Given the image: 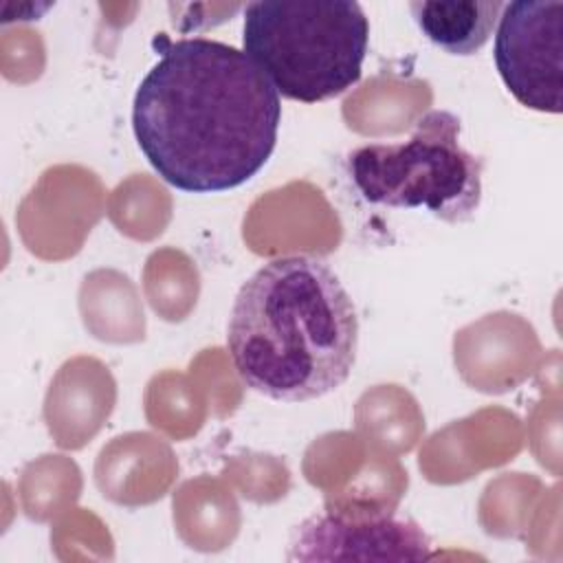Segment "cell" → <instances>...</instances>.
<instances>
[{
  "label": "cell",
  "instance_id": "1",
  "mask_svg": "<svg viewBox=\"0 0 563 563\" xmlns=\"http://www.w3.org/2000/svg\"><path fill=\"white\" fill-rule=\"evenodd\" d=\"M282 101L240 48L185 37L167 42L132 101V130L154 172L187 194L249 183L271 158Z\"/></svg>",
  "mask_w": 563,
  "mask_h": 563
},
{
  "label": "cell",
  "instance_id": "2",
  "mask_svg": "<svg viewBox=\"0 0 563 563\" xmlns=\"http://www.w3.org/2000/svg\"><path fill=\"white\" fill-rule=\"evenodd\" d=\"M227 347L249 389L279 402L314 400L352 374L356 308L321 257H275L238 290Z\"/></svg>",
  "mask_w": 563,
  "mask_h": 563
},
{
  "label": "cell",
  "instance_id": "3",
  "mask_svg": "<svg viewBox=\"0 0 563 563\" xmlns=\"http://www.w3.org/2000/svg\"><path fill=\"white\" fill-rule=\"evenodd\" d=\"M242 46L277 95L319 103L361 79L369 20L354 0L251 2L244 9Z\"/></svg>",
  "mask_w": 563,
  "mask_h": 563
},
{
  "label": "cell",
  "instance_id": "4",
  "mask_svg": "<svg viewBox=\"0 0 563 563\" xmlns=\"http://www.w3.org/2000/svg\"><path fill=\"white\" fill-rule=\"evenodd\" d=\"M484 161L460 143V119L422 114L402 143H369L347 156V172L369 205L424 209L449 224L468 222L482 202Z\"/></svg>",
  "mask_w": 563,
  "mask_h": 563
},
{
  "label": "cell",
  "instance_id": "5",
  "mask_svg": "<svg viewBox=\"0 0 563 563\" xmlns=\"http://www.w3.org/2000/svg\"><path fill=\"white\" fill-rule=\"evenodd\" d=\"M493 57L508 92L526 108L563 110V2H504Z\"/></svg>",
  "mask_w": 563,
  "mask_h": 563
},
{
  "label": "cell",
  "instance_id": "6",
  "mask_svg": "<svg viewBox=\"0 0 563 563\" xmlns=\"http://www.w3.org/2000/svg\"><path fill=\"white\" fill-rule=\"evenodd\" d=\"M288 561H422L429 537L391 510H323L301 521L288 543Z\"/></svg>",
  "mask_w": 563,
  "mask_h": 563
},
{
  "label": "cell",
  "instance_id": "7",
  "mask_svg": "<svg viewBox=\"0 0 563 563\" xmlns=\"http://www.w3.org/2000/svg\"><path fill=\"white\" fill-rule=\"evenodd\" d=\"M499 0H413L409 11L420 33L449 55H473L493 35Z\"/></svg>",
  "mask_w": 563,
  "mask_h": 563
}]
</instances>
